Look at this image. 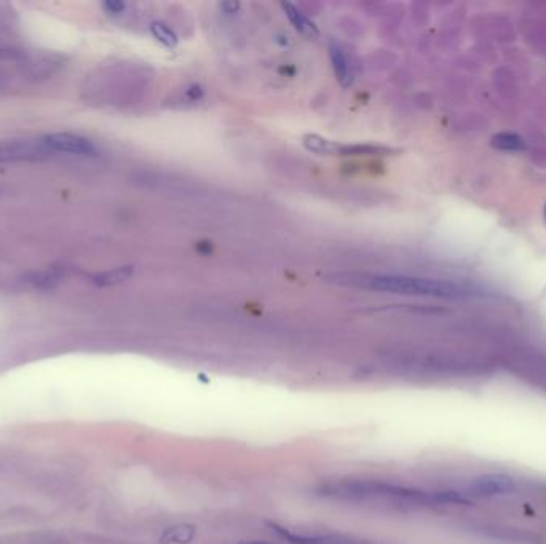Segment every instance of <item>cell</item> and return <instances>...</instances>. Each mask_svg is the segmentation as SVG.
<instances>
[{"mask_svg": "<svg viewBox=\"0 0 546 544\" xmlns=\"http://www.w3.org/2000/svg\"><path fill=\"white\" fill-rule=\"evenodd\" d=\"M243 544H269V543H264V541H249V543H243Z\"/></svg>", "mask_w": 546, "mask_h": 544, "instance_id": "15", "label": "cell"}, {"mask_svg": "<svg viewBox=\"0 0 546 544\" xmlns=\"http://www.w3.org/2000/svg\"><path fill=\"white\" fill-rule=\"evenodd\" d=\"M302 146L307 151L322 156H385L394 151L372 144H340L319 134H304Z\"/></svg>", "mask_w": 546, "mask_h": 544, "instance_id": "2", "label": "cell"}, {"mask_svg": "<svg viewBox=\"0 0 546 544\" xmlns=\"http://www.w3.org/2000/svg\"><path fill=\"white\" fill-rule=\"evenodd\" d=\"M492 147L498 148V151H508V152H521L525 151V141L516 133H498L495 134L492 141H490Z\"/></svg>", "mask_w": 546, "mask_h": 544, "instance_id": "10", "label": "cell"}, {"mask_svg": "<svg viewBox=\"0 0 546 544\" xmlns=\"http://www.w3.org/2000/svg\"><path fill=\"white\" fill-rule=\"evenodd\" d=\"M101 9L107 16L119 18L121 15H125L128 10V5L125 2H120V0H107V2L101 4Z\"/></svg>", "mask_w": 546, "mask_h": 544, "instance_id": "13", "label": "cell"}, {"mask_svg": "<svg viewBox=\"0 0 546 544\" xmlns=\"http://www.w3.org/2000/svg\"><path fill=\"white\" fill-rule=\"evenodd\" d=\"M221 9L225 11V13H237L238 9H240V4L238 2H222L221 4Z\"/></svg>", "mask_w": 546, "mask_h": 544, "instance_id": "14", "label": "cell"}, {"mask_svg": "<svg viewBox=\"0 0 546 544\" xmlns=\"http://www.w3.org/2000/svg\"><path fill=\"white\" fill-rule=\"evenodd\" d=\"M195 536V530L192 527H176L173 530H168L163 536V541H172V543H189Z\"/></svg>", "mask_w": 546, "mask_h": 544, "instance_id": "12", "label": "cell"}, {"mask_svg": "<svg viewBox=\"0 0 546 544\" xmlns=\"http://www.w3.org/2000/svg\"><path fill=\"white\" fill-rule=\"evenodd\" d=\"M329 283L350 288L388 292V294L435 297V298H460L467 296V289L452 281L433 280V278L407 276V275H377V273H340L327 278Z\"/></svg>", "mask_w": 546, "mask_h": 544, "instance_id": "1", "label": "cell"}, {"mask_svg": "<svg viewBox=\"0 0 546 544\" xmlns=\"http://www.w3.org/2000/svg\"><path fill=\"white\" fill-rule=\"evenodd\" d=\"M64 278V270L59 268H49L45 271H34V273L26 276V283H29L32 288L49 291L53 289L54 286L59 284Z\"/></svg>", "mask_w": 546, "mask_h": 544, "instance_id": "9", "label": "cell"}, {"mask_svg": "<svg viewBox=\"0 0 546 544\" xmlns=\"http://www.w3.org/2000/svg\"><path fill=\"white\" fill-rule=\"evenodd\" d=\"M134 268L131 265H124V267H117L107 271H99V273L91 276V283L98 288H111V286H117L120 283H125L126 280L133 276Z\"/></svg>", "mask_w": 546, "mask_h": 544, "instance_id": "8", "label": "cell"}, {"mask_svg": "<svg viewBox=\"0 0 546 544\" xmlns=\"http://www.w3.org/2000/svg\"><path fill=\"white\" fill-rule=\"evenodd\" d=\"M40 141L53 155L64 153L72 156H84V158H93V156L99 155L98 146L91 139L80 134L56 131L44 134Z\"/></svg>", "mask_w": 546, "mask_h": 544, "instance_id": "3", "label": "cell"}, {"mask_svg": "<svg viewBox=\"0 0 546 544\" xmlns=\"http://www.w3.org/2000/svg\"><path fill=\"white\" fill-rule=\"evenodd\" d=\"M150 34H152L157 42L165 45L167 49H176L177 42H179V39H177L174 31L172 29V27H168L165 23L155 21L150 24Z\"/></svg>", "mask_w": 546, "mask_h": 544, "instance_id": "11", "label": "cell"}, {"mask_svg": "<svg viewBox=\"0 0 546 544\" xmlns=\"http://www.w3.org/2000/svg\"><path fill=\"white\" fill-rule=\"evenodd\" d=\"M545 219H546V206H545Z\"/></svg>", "mask_w": 546, "mask_h": 544, "instance_id": "16", "label": "cell"}, {"mask_svg": "<svg viewBox=\"0 0 546 544\" xmlns=\"http://www.w3.org/2000/svg\"><path fill=\"white\" fill-rule=\"evenodd\" d=\"M329 59L332 64V71L336 74L337 81L342 86H348L352 84V69H350V63H348V58L345 56L344 50L336 42L329 44Z\"/></svg>", "mask_w": 546, "mask_h": 544, "instance_id": "7", "label": "cell"}, {"mask_svg": "<svg viewBox=\"0 0 546 544\" xmlns=\"http://www.w3.org/2000/svg\"><path fill=\"white\" fill-rule=\"evenodd\" d=\"M53 153L42 141L31 139H10L0 142V165L21 161H42L49 160Z\"/></svg>", "mask_w": 546, "mask_h": 544, "instance_id": "4", "label": "cell"}, {"mask_svg": "<svg viewBox=\"0 0 546 544\" xmlns=\"http://www.w3.org/2000/svg\"><path fill=\"white\" fill-rule=\"evenodd\" d=\"M472 488L480 496H495L513 492L516 488V482L508 475L486 474L477 478L472 484Z\"/></svg>", "mask_w": 546, "mask_h": 544, "instance_id": "5", "label": "cell"}, {"mask_svg": "<svg viewBox=\"0 0 546 544\" xmlns=\"http://www.w3.org/2000/svg\"><path fill=\"white\" fill-rule=\"evenodd\" d=\"M279 6H282V10L284 11L286 18L289 19V23L294 26V29L299 34H302V36L309 37V39L318 37L319 32H318V27L315 26V23H313L312 19L307 16L302 10L297 9L294 4L283 2Z\"/></svg>", "mask_w": 546, "mask_h": 544, "instance_id": "6", "label": "cell"}]
</instances>
